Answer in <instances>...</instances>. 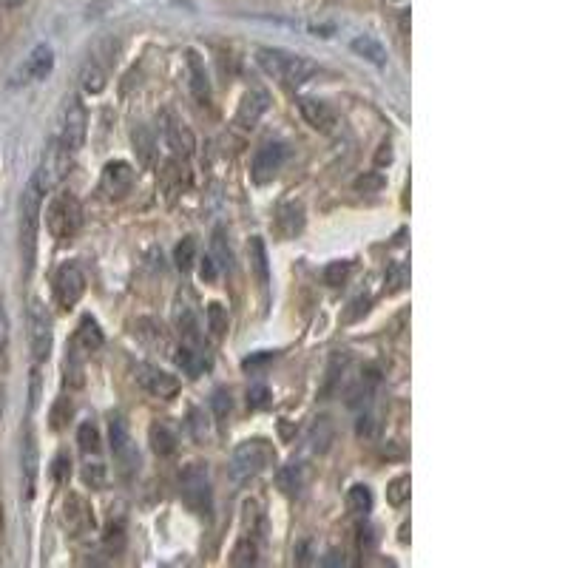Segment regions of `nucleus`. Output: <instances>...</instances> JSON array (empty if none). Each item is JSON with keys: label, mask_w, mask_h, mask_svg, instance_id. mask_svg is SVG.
I'll return each instance as SVG.
<instances>
[{"label": "nucleus", "mask_w": 568, "mask_h": 568, "mask_svg": "<svg viewBox=\"0 0 568 568\" xmlns=\"http://www.w3.org/2000/svg\"><path fill=\"white\" fill-rule=\"evenodd\" d=\"M390 162H392V148H390V142H384V145H381V151L375 154V165L381 168V165H390Z\"/></svg>", "instance_id": "3c124183"}, {"label": "nucleus", "mask_w": 568, "mask_h": 568, "mask_svg": "<svg viewBox=\"0 0 568 568\" xmlns=\"http://www.w3.org/2000/svg\"><path fill=\"white\" fill-rule=\"evenodd\" d=\"M103 341H106V338H103L100 324L91 319V316H83L80 324H77V333H74V347L83 355H91L103 347Z\"/></svg>", "instance_id": "5701e85b"}, {"label": "nucleus", "mask_w": 568, "mask_h": 568, "mask_svg": "<svg viewBox=\"0 0 568 568\" xmlns=\"http://www.w3.org/2000/svg\"><path fill=\"white\" fill-rule=\"evenodd\" d=\"M108 444H111V452H114V461L120 463V472L125 478L137 475L140 472V452L131 441V432H128V424H125L123 415H111L108 418Z\"/></svg>", "instance_id": "6e6552de"}, {"label": "nucleus", "mask_w": 568, "mask_h": 568, "mask_svg": "<svg viewBox=\"0 0 568 568\" xmlns=\"http://www.w3.org/2000/svg\"><path fill=\"white\" fill-rule=\"evenodd\" d=\"M0 418H3V387H0Z\"/></svg>", "instance_id": "864d4df0"}, {"label": "nucleus", "mask_w": 568, "mask_h": 568, "mask_svg": "<svg viewBox=\"0 0 568 568\" xmlns=\"http://www.w3.org/2000/svg\"><path fill=\"white\" fill-rule=\"evenodd\" d=\"M9 338H12V324H9V313H6V307L0 304V353H6Z\"/></svg>", "instance_id": "8fccbe9b"}, {"label": "nucleus", "mask_w": 568, "mask_h": 568, "mask_svg": "<svg viewBox=\"0 0 568 568\" xmlns=\"http://www.w3.org/2000/svg\"><path fill=\"white\" fill-rule=\"evenodd\" d=\"M276 461V449L265 438H248L233 449L231 455V472L233 483H245V480L256 478L259 472H265L267 466H273Z\"/></svg>", "instance_id": "7ed1b4c3"}, {"label": "nucleus", "mask_w": 568, "mask_h": 568, "mask_svg": "<svg viewBox=\"0 0 568 568\" xmlns=\"http://www.w3.org/2000/svg\"><path fill=\"white\" fill-rule=\"evenodd\" d=\"M350 49H353L358 57H364L367 63H373V66H387V49L375 40V37L370 35H358L350 40Z\"/></svg>", "instance_id": "393cba45"}, {"label": "nucleus", "mask_w": 568, "mask_h": 568, "mask_svg": "<svg viewBox=\"0 0 568 568\" xmlns=\"http://www.w3.org/2000/svg\"><path fill=\"white\" fill-rule=\"evenodd\" d=\"M395 3H404V0H395Z\"/></svg>", "instance_id": "5fc2aeb1"}, {"label": "nucleus", "mask_w": 568, "mask_h": 568, "mask_svg": "<svg viewBox=\"0 0 568 568\" xmlns=\"http://www.w3.org/2000/svg\"><path fill=\"white\" fill-rule=\"evenodd\" d=\"M137 336H140L148 347H154V350H171V336H168V330L162 327V321L140 319L137 321Z\"/></svg>", "instance_id": "a878e982"}, {"label": "nucleus", "mask_w": 568, "mask_h": 568, "mask_svg": "<svg viewBox=\"0 0 568 568\" xmlns=\"http://www.w3.org/2000/svg\"><path fill=\"white\" fill-rule=\"evenodd\" d=\"M69 415H71V404L66 398H60L52 409V429H63V424L69 421Z\"/></svg>", "instance_id": "49530a36"}, {"label": "nucleus", "mask_w": 568, "mask_h": 568, "mask_svg": "<svg viewBox=\"0 0 568 568\" xmlns=\"http://www.w3.org/2000/svg\"><path fill=\"white\" fill-rule=\"evenodd\" d=\"M86 293V276L83 270L74 265V262H66V265L57 267L54 273V299L63 310H71L74 304L83 299Z\"/></svg>", "instance_id": "9d476101"}, {"label": "nucleus", "mask_w": 568, "mask_h": 568, "mask_svg": "<svg viewBox=\"0 0 568 568\" xmlns=\"http://www.w3.org/2000/svg\"><path fill=\"white\" fill-rule=\"evenodd\" d=\"M256 560H259V546H256V540H253V534H245V537L233 546L231 563L233 566H256Z\"/></svg>", "instance_id": "f704fd0d"}, {"label": "nucleus", "mask_w": 568, "mask_h": 568, "mask_svg": "<svg viewBox=\"0 0 568 568\" xmlns=\"http://www.w3.org/2000/svg\"><path fill=\"white\" fill-rule=\"evenodd\" d=\"M86 134H89V111H86L83 100L77 94H71V97H66V103H63L60 131L54 137L63 142L71 154H77L83 148V142H86Z\"/></svg>", "instance_id": "423d86ee"}, {"label": "nucleus", "mask_w": 568, "mask_h": 568, "mask_svg": "<svg viewBox=\"0 0 568 568\" xmlns=\"http://www.w3.org/2000/svg\"><path fill=\"white\" fill-rule=\"evenodd\" d=\"M208 330L213 338H222L228 333V310L219 302L208 304Z\"/></svg>", "instance_id": "58836bf2"}, {"label": "nucleus", "mask_w": 568, "mask_h": 568, "mask_svg": "<svg viewBox=\"0 0 568 568\" xmlns=\"http://www.w3.org/2000/svg\"><path fill=\"white\" fill-rule=\"evenodd\" d=\"M270 106V97H267L262 89H250L245 91V97H242V103L236 108V125L239 128H256L259 120H262V114L267 111Z\"/></svg>", "instance_id": "a211bd4d"}, {"label": "nucleus", "mask_w": 568, "mask_h": 568, "mask_svg": "<svg viewBox=\"0 0 568 568\" xmlns=\"http://www.w3.org/2000/svg\"><path fill=\"white\" fill-rule=\"evenodd\" d=\"M174 265H177L182 273H188V270L196 265V239H194V236H182V239H179L177 248H174Z\"/></svg>", "instance_id": "c9c22d12"}, {"label": "nucleus", "mask_w": 568, "mask_h": 568, "mask_svg": "<svg viewBox=\"0 0 568 568\" xmlns=\"http://www.w3.org/2000/svg\"><path fill=\"white\" fill-rule=\"evenodd\" d=\"M131 145L137 151V160L148 168L154 165V157H157V140H154V131L145 123H137L131 128Z\"/></svg>", "instance_id": "b1692460"}, {"label": "nucleus", "mask_w": 568, "mask_h": 568, "mask_svg": "<svg viewBox=\"0 0 568 568\" xmlns=\"http://www.w3.org/2000/svg\"><path fill=\"white\" fill-rule=\"evenodd\" d=\"M381 188H384V177H381L378 171H370V174H364V177L355 179V191L370 194V191H381Z\"/></svg>", "instance_id": "c03bdc74"}, {"label": "nucleus", "mask_w": 568, "mask_h": 568, "mask_svg": "<svg viewBox=\"0 0 568 568\" xmlns=\"http://www.w3.org/2000/svg\"><path fill=\"white\" fill-rule=\"evenodd\" d=\"M108 86V77L103 66L97 63V60H89L83 71H80V89L86 91V94H103Z\"/></svg>", "instance_id": "7c9ffc66"}, {"label": "nucleus", "mask_w": 568, "mask_h": 568, "mask_svg": "<svg viewBox=\"0 0 568 568\" xmlns=\"http://www.w3.org/2000/svg\"><path fill=\"white\" fill-rule=\"evenodd\" d=\"M134 378H137V384H140L142 390L148 392V395H154V398H171L179 390L177 378L160 370V367H154V364H137L134 367Z\"/></svg>", "instance_id": "4468645a"}, {"label": "nucleus", "mask_w": 568, "mask_h": 568, "mask_svg": "<svg viewBox=\"0 0 568 568\" xmlns=\"http://www.w3.org/2000/svg\"><path fill=\"white\" fill-rule=\"evenodd\" d=\"M179 497L182 503L199 517H208L213 512V492L211 475L205 463H191L182 475H179Z\"/></svg>", "instance_id": "39448f33"}, {"label": "nucleus", "mask_w": 568, "mask_h": 568, "mask_svg": "<svg viewBox=\"0 0 568 568\" xmlns=\"http://www.w3.org/2000/svg\"><path fill=\"white\" fill-rule=\"evenodd\" d=\"M211 409H213V415H216V421H228V415H231V409H233L231 392L225 390V387H216L211 395Z\"/></svg>", "instance_id": "a19ab883"}, {"label": "nucleus", "mask_w": 568, "mask_h": 568, "mask_svg": "<svg viewBox=\"0 0 568 568\" xmlns=\"http://www.w3.org/2000/svg\"><path fill=\"white\" fill-rule=\"evenodd\" d=\"M333 435H336V429H333V421L330 418H316L310 429H307V444L313 452H319L324 455L330 444H333Z\"/></svg>", "instance_id": "cd10ccee"}, {"label": "nucleus", "mask_w": 568, "mask_h": 568, "mask_svg": "<svg viewBox=\"0 0 568 568\" xmlns=\"http://www.w3.org/2000/svg\"><path fill=\"white\" fill-rule=\"evenodd\" d=\"M162 123H165L162 125V131H165V142H168V148H171L177 157H191L196 148L194 131L182 123L179 117H174V114H165V117H162Z\"/></svg>", "instance_id": "dca6fc26"}, {"label": "nucleus", "mask_w": 568, "mask_h": 568, "mask_svg": "<svg viewBox=\"0 0 568 568\" xmlns=\"http://www.w3.org/2000/svg\"><path fill=\"white\" fill-rule=\"evenodd\" d=\"M63 526H66L71 534H86L94 529L91 506L80 495H69L63 500Z\"/></svg>", "instance_id": "f3484780"}, {"label": "nucleus", "mask_w": 568, "mask_h": 568, "mask_svg": "<svg viewBox=\"0 0 568 568\" xmlns=\"http://www.w3.org/2000/svg\"><path fill=\"white\" fill-rule=\"evenodd\" d=\"M66 381L71 387H83V353L74 344L66 350Z\"/></svg>", "instance_id": "e433bc0d"}, {"label": "nucleus", "mask_w": 568, "mask_h": 568, "mask_svg": "<svg viewBox=\"0 0 568 568\" xmlns=\"http://www.w3.org/2000/svg\"><path fill=\"white\" fill-rule=\"evenodd\" d=\"M347 509L358 517H367L373 512V489L367 483H355L347 492Z\"/></svg>", "instance_id": "2f4dec72"}, {"label": "nucleus", "mask_w": 568, "mask_h": 568, "mask_svg": "<svg viewBox=\"0 0 568 568\" xmlns=\"http://www.w3.org/2000/svg\"><path fill=\"white\" fill-rule=\"evenodd\" d=\"M185 60H188V74H191V94H194L199 106H208L211 103V80H208L205 63H202V57L194 49L185 52Z\"/></svg>", "instance_id": "6ab92c4d"}, {"label": "nucleus", "mask_w": 568, "mask_h": 568, "mask_svg": "<svg viewBox=\"0 0 568 568\" xmlns=\"http://www.w3.org/2000/svg\"><path fill=\"white\" fill-rule=\"evenodd\" d=\"M299 114L304 117V123L310 125L313 131H319V134H330L338 123L333 106L324 103V100H316V97H302L299 100Z\"/></svg>", "instance_id": "2eb2a0df"}, {"label": "nucleus", "mask_w": 568, "mask_h": 568, "mask_svg": "<svg viewBox=\"0 0 568 568\" xmlns=\"http://www.w3.org/2000/svg\"><path fill=\"white\" fill-rule=\"evenodd\" d=\"M350 273H353V262H347V259L330 262V265L324 267V284H330V287H341V284L350 279Z\"/></svg>", "instance_id": "4c0bfd02"}, {"label": "nucleus", "mask_w": 568, "mask_h": 568, "mask_svg": "<svg viewBox=\"0 0 568 568\" xmlns=\"http://www.w3.org/2000/svg\"><path fill=\"white\" fill-rule=\"evenodd\" d=\"M199 279L208 284H213L216 279H219V265H216V259H213V256L199 259Z\"/></svg>", "instance_id": "a18cd8bd"}, {"label": "nucleus", "mask_w": 568, "mask_h": 568, "mask_svg": "<svg viewBox=\"0 0 568 568\" xmlns=\"http://www.w3.org/2000/svg\"><path fill=\"white\" fill-rule=\"evenodd\" d=\"M276 231L282 239H296L304 231V205L302 202H287L279 208L276 216Z\"/></svg>", "instance_id": "4be33fe9"}, {"label": "nucleus", "mask_w": 568, "mask_h": 568, "mask_svg": "<svg viewBox=\"0 0 568 568\" xmlns=\"http://www.w3.org/2000/svg\"><path fill=\"white\" fill-rule=\"evenodd\" d=\"M83 480L89 483L91 489H103V486H106V463L103 461L86 463V469H83Z\"/></svg>", "instance_id": "37998d69"}, {"label": "nucleus", "mask_w": 568, "mask_h": 568, "mask_svg": "<svg viewBox=\"0 0 568 568\" xmlns=\"http://www.w3.org/2000/svg\"><path fill=\"white\" fill-rule=\"evenodd\" d=\"M54 71V52L49 43H40L35 46L29 57H26V63L20 66L18 77H12V86H20V83H40V80H46L49 74Z\"/></svg>", "instance_id": "ddd939ff"}, {"label": "nucleus", "mask_w": 568, "mask_h": 568, "mask_svg": "<svg viewBox=\"0 0 568 568\" xmlns=\"http://www.w3.org/2000/svg\"><path fill=\"white\" fill-rule=\"evenodd\" d=\"M174 321H177L179 336L185 338L188 344H199V324H196L194 307H191V304L179 299L177 307H174Z\"/></svg>", "instance_id": "c756f323"}, {"label": "nucleus", "mask_w": 568, "mask_h": 568, "mask_svg": "<svg viewBox=\"0 0 568 568\" xmlns=\"http://www.w3.org/2000/svg\"><path fill=\"white\" fill-rule=\"evenodd\" d=\"M256 63L267 77L279 80L284 86H302L304 80H310L316 74V63H310L307 57L284 52V49H270V46H262L256 52Z\"/></svg>", "instance_id": "f03ea898"}, {"label": "nucleus", "mask_w": 568, "mask_h": 568, "mask_svg": "<svg viewBox=\"0 0 568 568\" xmlns=\"http://www.w3.org/2000/svg\"><path fill=\"white\" fill-rule=\"evenodd\" d=\"M37 444L35 435L26 432L23 435V446H20V475H23V489H26V497L32 500L35 497V483H37Z\"/></svg>", "instance_id": "aec40b11"}, {"label": "nucleus", "mask_w": 568, "mask_h": 568, "mask_svg": "<svg viewBox=\"0 0 568 568\" xmlns=\"http://www.w3.org/2000/svg\"><path fill=\"white\" fill-rule=\"evenodd\" d=\"M134 179H137V171H134V165H131V162L111 160V162H106V168H103V177H100V191H103L108 199H123V196L131 194Z\"/></svg>", "instance_id": "f8f14e48"}, {"label": "nucleus", "mask_w": 568, "mask_h": 568, "mask_svg": "<svg viewBox=\"0 0 568 568\" xmlns=\"http://www.w3.org/2000/svg\"><path fill=\"white\" fill-rule=\"evenodd\" d=\"M174 361H177V367L188 375V378H199V375L211 367L208 355L202 353L196 344H182V347H177V350H174Z\"/></svg>", "instance_id": "412c9836"}, {"label": "nucleus", "mask_w": 568, "mask_h": 568, "mask_svg": "<svg viewBox=\"0 0 568 568\" xmlns=\"http://www.w3.org/2000/svg\"><path fill=\"white\" fill-rule=\"evenodd\" d=\"M250 267H253V273H256V279L262 287L270 284V259H267V245L262 236H253L250 239Z\"/></svg>", "instance_id": "c85d7f7f"}, {"label": "nucleus", "mask_w": 568, "mask_h": 568, "mask_svg": "<svg viewBox=\"0 0 568 568\" xmlns=\"http://www.w3.org/2000/svg\"><path fill=\"white\" fill-rule=\"evenodd\" d=\"M69 168L71 151L63 142L57 140V137H52V140L46 142L43 157H40V168L35 171L40 185H43V191H46V194H49V191H57V188L63 185V179L69 177Z\"/></svg>", "instance_id": "0eeeda50"}, {"label": "nucleus", "mask_w": 568, "mask_h": 568, "mask_svg": "<svg viewBox=\"0 0 568 568\" xmlns=\"http://www.w3.org/2000/svg\"><path fill=\"white\" fill-rule=\"evenodd\" d=\"M43 185L37 174H32V179L26 182L23 194H20V250H23V265H26V273L35 265V253H37V231H40V211H43Z\"/></svg>", "instance_id": "f257e3e1"}, {"label": "nucleus", "mask_w": 568, "mask_h": 568, "mask_svg": "<svg viewBox=\"0 0 568 568\" xmlns=\"http://www.w3.org/2000/svg\"><path fill=\"white\" fill-rule=\"evenodd\" d=\"M409 500V475H398L387 483V503L390 506H404Z\"/></svg>", "instance_id": "ea45409f"}, {"label": "nucleus", "mask_w": 568, "mask_h": 568, "mask_svg": "<svg viewBox=\"0 0 568 568\" xmlns=\"http://www.w3.org/2000/svg\"><path fill=\"white\" fill-rule=\"evenodd\" d=\"M52 475H54V480H57V483H63V480L71 475V461H69V455H66V452H60V455L54 458Z\"/></svg>", "instance_id": "de8ad7c7"}, {"label": "nucleus", "mask_w": 568, "mask_h": 568, "mask_svg": "<svg viewBox=\"0 0 568 568\" xmlns=\"http://www.w3.org/2000/svg\"><path fill=\"white\" fill-rule=\"evenodd\" d=\"M276 486L282 489V495L299 497L304 489V466L302 463H287L276 472Z\"/></svg>", "instance_id": "bb28decb"}, {"label": "nucleus", "mask_w": 568, "mask_h": 568, "mask_svg": "<svg viewBox=\"0 0 568 568\" xmlns=\"http://www.w3.org/2000/svg\"><path fill=\"white\" fill-rule=\"evenodd\" d=\"M23 0H0V9H18Z\"/></svg>", "instance_id": "603ef678"}, {"label": "nucleus", "mask_w": 568, "mask_h": 568, "mask_svg": "<svg viewBox=\"0 0 568 568\" xmlns=\"http://www.w3.org/2000/svg\"><path fill=\"white\" fill-rule=\"evenodd\" d=\"M213 259H216V265L222 267V270H231V248H228V242H225V231L222 228H216L213 231Z\"/></svg>", "instance_id": "79ce46f5"}, {"label": "nucleus", "mask_w": 568, "mask_h": 568, "mask_svg": "<svg viewBox=\"0 0 568 568\" xmlns=\"http://www.w3.org/2000/svg\"><path fill=\"white\" fill-rule=\"evenodd\" d=\"M77 444H80V452L86 455V458H97L100 455V449H103V441H100V429L91 424V421H83V424L77 426Z\"/></svg>", "instance_id": "72a5a7b5"}, {"label": "nucleus", "mask_w": 568, "mask_h": 568, "mask_svg": "<svg viewBox=\"0 0 568 568\" xmlns=\"http://www.w3.org/2000/svg\"><path fill=\"white\" fill-rule=\"evenodd\" d=\"M284 160H287V148L282 142H265L256 157H253V165H250V179L256 185H267L273 179L279 177V171L284 168Z\"/></svg>", "instance_id": "9b49d317"}, {"label": "nucleus", "mask_w": 568, "mask_h": 568, "mask_svg": "<svg viewBox=\"0 0 568 568\" xmlns=\"http://www.w3.org/2000/svg\"><path fill=\"white\" fill-rule=\"evenodd\" d=\"M46 228L60 245L71 242L83 228V208L71 191H57L46 208Z\"/></svg>", "instance_id": "20e7f679"}, {"label": "nucleus", "mask_w": 568, "mask_h": 568, "mask_svg": "<svg viewBox=\"0 0 568 568\" xmlns=\"http://www.w3.org/2000/svg\"><path fill=\"white\" fill-rule=\"evenodd\" d=\"M267 387L265 384H253L248 390V407H253V409H262L267 404Z\"/></svg>", "instance_id": "09e8293b"}, {"label": "nucleus", "mask_w": 568, "mask_h": 568, "mask_svg": "<svg viewBox=\"0 0 568 568\" xmlns=\"http://www.w3.org/2000/svg\"><path fill=\"white\" fill-rule=\"evenodd\" d=\"M148 441H151V449H154L160 458H168V455H174V452H177V435H174V432H171L165 424L151 426Z\"/></svg>", "instance_id": "473e14b6"}, {"label": "nucleus", "mask_w": 568, "mask_h": 568, "mask_svg": "<svg viewBox=\"0 0 568 568\" xmlns=\"http://www.w3.org/2000/svg\"><path fill=\"white\" fill-rule=\"evenodd\" d=\"M26 321H29V350H32V358L40 364L52 353V316L35 299V302L29 304V319Z\"/></svg>", "instance_id": "1a4fd4ad"}]
</instances>
